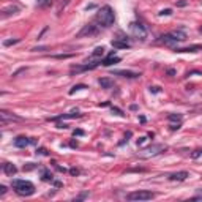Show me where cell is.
Returning a JSON list of instances; mask_svg holds the SVG:
<instances>
[{
	"label": "cell",
	"instance_id": "cell-1",
	"mask_svg": "<svg viewBox=\"0 0 202 202\" xmlns=\"http://www.w3.org/2000/svg\"><path fill=\"white\" fill-rule=\"evenodd\" d=\"M95 21L100 24V27H111L114 21H115V14H114V10L109 7V5H104L100 11L96 13Z\"/></svg>",
	"mask_w": 202,
	"mask_h": 202
},
{
	"label": "cell",
	"instance_id": "cell-2",
	"mask_svg": "<svg viewBox=\"0 0 202 202\" xmlns=\"http://www.w3.org/2000/svg\"><path fill=\"white\" fill-rule=\"evenodd\" d=\"M11 186L21 196H32L35 193V185L29 180H13L11 182Z\"/></svg>",
	"mask_w": 202,
	"mask_h": 202
},
{
	"label": "cell",
	"instance_id": "cell-3",
	"mask_svg": "<svg viewBox=\"0 0 202 202\" xmlns=\"http://www.w3.org/2000/svg\"><path fill=\"white\" fill-rule=\"evenodd\" d=\"M155 193H152V191H145V189H140V191H133L126 196V199L128 200H150V199H153L155 197Z\"/></svg>",
	"mask_w": 202,
	"mask_h": 202
},
{
	"label": "cell",
	"instance_id": "cell-4",
	"mask_svg": "<svg viewBox=\"0 0 202 202\" xmlns=\"http://www.w3.org/2000/svg\"><path fill=\"white\" fill-rule=\"evenodd\" d=\"M131 32L140 41H144L147 38V29H145L144 24H140V22H133L131 24Z\"/></svg>",
	"mask_w": 202,
	"mask_h": 202
},
{
	"label": "cell",
	"instance_id": "cell-5",
	"mask_svg": "<svg viewBox=\"0 0 202 202\" xmlns=\"http://www.w3.org/2000/svg\"><path fill=\"white\" fill-rule=\"evenodd\" d=\"M164 149L166 147L164 145H161V144H153V145H150V147H145V149L142 150V152H145V155H142V156H155V155H158V153H161V152H164Z\"/></svg>",
	"mask_w": 202,
	"mask_h": 202
},
{
	"label": "cell",
	"instance_id": "cell-6",
	"mask_svg": "<svg viewBox=\"0 0 202 202\" xmlns=\"http://www.w3.org/2000/svg\"><path fill=\"white\" fill-rule=\"evenodd\" d=\"M98 33V27L96 26H93V24H87V26H84V29L79 32L76 36L77 38H82V36H90V35H96Z\"/></svg>",
	"mask_w": 202,
	"mask_h": 202
},
{
	"label": "cell",
	"instance_id": "cell-7",
	"mask_svg": "<svg viewBox=\"0 0 202 202\" xmlns=\"http://www.w3.org/2000/svg\"><path fill=\"white\" fill-rule=\"evenodd\" d=\"M112 74H115V76H122V77H130V79H134V77H139V76H140V73L130 71V70H112Z\"/></svg>",
	"mask_w": 202,
	"mask_h": 202
},
{
	"label": "cell",
	"instance_id": "cell-8",
	"mask_svg": "<svg viewBox=\"0 0 202 202\" xmlns=\"http://www.w3.org/2000/svg\"><path fill=\"white\" fill-rule=\"evenodd\" d=\"M19 122L21 120V117H17V115H13V114H10V112H7V111H2L0 112V123L2 125H7L8 122Z\"/></svg>",
	"mask_w": 202,
	"mask_h": 202
},
{
	"label": "cell",
	"instance_id": "cell-9",
	"mask_svg": "<svg viewBox=\"0 0 202 202\" xmlns=\"http://www.w3.org/2000/svg\"><path fill=\"white\" fill-rule=\"evenodd\" d=\"M29 144H35V139H29L24 136H19L14 139V147H17V149H26Z\"/></svg>",
	"mask_w": 202,
	"mask_h": 202
},
{
	"label": "cell",
	"instance_id": "cell-10",
	"mask_svg": "<svg viewBox=\"0 0 202 202\" xmlns=\"http://www.w3.org/2000/svg\"><path fill=\"white\" fill-rule=\"evenodd\" d=\"M19 7L17 5H11V7H7V8H3L2 10V19H7L8 16H13L16 13H19Z\"/></svg>",
	"mask_w": 202,
	"mask_h": 202
},
{
	"label": "cell",
	"instance_id": "cell-11",
	"mask_svg": "<svg viewBox=\"0 0 202 202\" xmlns=\"http://www.w3.org/2000/svg\"><path fill=\"white\" fill-rule=\"evenodd\" d=\"M188 177H189V174L186 172V170H179V172L170 174V175H169V179H170V180H174V182H183V180H186Z\"/></svg>",
	"mask_w": 202,
	"mask_h": 202
},
{
	"label": "cell",
	"instance_id": "cell-12",
	"mask_svg": "<svg viewBox=\"0 0 202 202\" xmlns=\"http://www.w3.org/2000/svg\"><path fill=\"white\" fill-rule=\"evenodd\" d=\"M160 41H161V43H164V44H167V46H174V44H177V43H179V40L175 38V35H174V33L163 35Z\"/></svg>",
	"mask_w": 202,
	"mask_h": 202
},
{
	"label": "cell",
	"instance_id": "cell-13",
	"mask_svg": "<svg viewBox=\"0 0 202 202\" xmlns=\"http://www.w3.org/2000/svg\"><path fill=\"white\" fill-rule=\"evenodd\" d=\"M112 47L115 49H128L130 47V43L126 41V38H120V40H112Z\"/></svg>",
	"mask_w": 202,
	"mask_h": 202
},
{
	"label": "cell",
	"instance_id": "cell-14",
	"mask_svg": "<svg viewBox=\"0 0 202 202\" xmlns=\"http://www.w3.org/2000/svg\"><path fill=\"white\" fill-rule=\"evenodd\" d=\"M202 51V44H193L188 47H175V52H197Z\"/></svg>",
	"mask_w": 202,
	"mask_h": 202
},
{
	"label": "cell",
	"instance_id": "cell-15",
	"mask_svg": "<svg viewBox=\"0 0 202 202\" xmlns=\"http://www.w3.org/2000/svg\"><path fill=\"white\" fill-rule=\"evenodd\" d=\"M2 169H3V172L7 175H16V172H17V167L14 166V164H11V163H3Z\"/></svg>",
	"mask_w": 202,
	"mask_h": 202
},
{
	"label": "cell",
	"instance_id": "cell-16",
	"mask_svg": "<svg viewBox=\"0 0 202 202\" xmlns=\"http://www.w3.org/2000/svg\"><path fill=\"white\" fill-rule=\"evenodd\" d=\"M119 62H120V57H115V52H111V54H109V57L104 59L101 63L104 66H111L112 63H119Z\"/></svg>",
	"mask_w": 202,
	"mask_h": 202
},
{
	"label": "cell",
	"instance_id": "cell-17",
	"mask_svg": "<svg viewBox=\"0 0 202 202\" xmlns=\"http://www.w3.org/2000/svg\"><path fill=\"white\" fill-rule=\"evenodd\" d=\"M98 82H100V85H101L103 89H112L114 85H115V84H114V81H112L111 77H101Z\"/></svg>",
	"mask_w": 202,
	"mask_h": 202
},
{
	"label": "cell",
	"instance_id": "cell-18",
	"mask_svg": "<svg viewBox=\"0 0 202 202\" xmlns=\"http://www.w3.org/2000/svg\"><path fill=\"white\" fill-rule=\"evenodd\" d=\"M76 117H81V114H77V111H76V112H71V114H63V115H59V117H52V119H49V120L57 122V120H62V119H76Z\"/></svg>",
	"mask_w": 202,
	"mask_h": 202
},
{
	"label": "cell",
	"instance_id": "cell-19",
	"mask_svg": "<svg viewBox=\"0 0 202 202\" xmlns=\"http://www.w3.org/2000/svg\"><path fill=\"white\" fill-rule=\"evenodd\" d=\"M167 120L169 122H177V123H182L183 117H182V114H169L167 115Z\"/></svg>",
	"mask_w": 202,
	"mask_h": 202
},
{
	"label": "cell",
	"instance_id": "cell-20",
	"mask_svg": "<svg viewBox=\"0 0 202 202\" xmlns=\"http://www.w3.org/2000/svg\"><path fill=\"white\" fill-rule=\"evenodd\" d=\"M103 54H104V47L103 46H100V47H96L93 52H92V56H90V59H98V57H101Z\"/></svg>",
	"mask_w": 202,
	"mask_h": 202
},
{
	"label": "cell",
	"instance_id": "cell-21",
	"mask_svg": "<svg viewBox=\"0 0 202 202\" xmlns=\"http://www.w3.org/2000/svg\"><path fill=\"white\" fill-rule=\"evenodd\" d=\"M41 175H43L41 179L44 180V182H52V174L49 172L47 169H41Z\"/></svg>",
	"mask_w": 202,
	"mask_h": 202
},
{
	"label": "cell",
	"instance_id": "cell-22",
	"mask_svg": "<svg viewBox=\"0 0 202 202\" xmlns=\"http://www.w3.org/2000/svg\"><path fill=\"white\" fill-rule=\"evenodd\" d=\"M84 89H89V87H87L85 84H77V85H74V87L70 90V95H73V93H74V92H77V90H84Z\"/></svg>",
	"mask_w": 202,
	"mask_h": 202
},
{
	"label": "cell",
	"instance_id": "cell-23",
	"mask_svg": "<svg viewBox=\"0 0 202 202\" xmlns=\"http://www.w3.org/2000/svg\"><path fill=\"white\" fill-rule=\"evenodd\" d=\"M16 43H19V38H14V40H7V41H3V44H5V46H13V44H16Z\"/></svg>",
	"mask_w": 202,
	"mask_h": 202
},
{
	"label": "cell",
	"instance_id": "cell-24",
	"mask_svg": "<svg viewBox=\"0 0 202 202\" xmlns=\"http://www.w3.org/2000/svg\"><path fill=\"white\" fill-rule=\"evenodd\" d=\"M170 14H172V10L170 8H166V10L160 11V16H170Z\"/></svg>",
	"mask_w": 202,
	"mask_h": 202
},
{
	"label": "cell",
	"instance_id": "cell-25",
	"mask_svg": "<svg viewBox=\"0 0 202 202\" xmlns=\"http://www.w3.org/2000/svg\"><path fill=\"white\" fill-rule=\"evenodd\" d=\"M49 3H51V0H38V2H36L38 7H46V5H49Z\"/></svg>",
	"mask_w": 202,
	"mask_h": 202
},
{
	"label": "cell",
	"instance_id": "cell-26",
	"mask_svg": "<svg viewBox=\"0 0 202 202\" xmlns=\"http://www.w3.org/2000/svg\"><path fill=\"white\" fill-rule=\"evenodd\" d=\"M202 155V149H197V150H194V153L191 155V158H194V160H196V158H199Z\"/></svg>",
	"mask_w": 202,
	"mask_h": 202
},
{
	"label": "cell",
	"instance_id": "cell-27",
	"mask_svg": "<svg viewBox=\"0 0 202 202\" xmlns=\"http://www.w3.org/2000/svg\"><path fill=\"white\" fill-rule=\"evenodd\" d=\"M70 57H73V54H60V56H54V59H70Z\"/></svg>",
	"mask_w": 202,
	"mask_h": 202
},
{
	"label": "cell",
	"instance_id": "cell-28",
	"mask_svg": "<svg viewBox=\"0 0 202 202\" xmlns=\"http://www.w3.org/2000/svg\"><path fill=\"white\" fill-rule=\"evenodd\" d=\"M36 167V164H33V163H29L27 166H24V170H32V169H35Z\"/></svg>",
	"mask_w": 202,
	"mask_h": 202
},
{
	"label": "cell",
	"instance_id": "cell-29",
	"mask_svg": "<svg viewBox=\"0 0 202 202\" xmlns=\"http://www.w3.org/2000/svg\"><path fill=\"white\" fill-rule=\"evenodd\" d=\"M85 197H89V193H82V194H79L74 200H82V199H85Z\"/></svg>",
	"mask_w": 202,
	"mask_h": 202
},
{
	"label": "cell",
	"instance_id": "cell-30",
	"mask_svg": "<svg viewBox=\"0 0 202 202\" xmlns=\"http://www.w3.org/2000/svg\"><path fill=\"white\" fill-rule=\"evenodd\" d=\"M46 49H47V46H40V47H33L32 51L33 52H38V51H46Z\"/></svg>",
	"mask_w": 202,
	"mask_h": 202
},
{
	"label": "cell",
	"instance_id": "cell-31",
	"mask_svg": "<svg viewBox=\"0 0 202 202\" xmlns=\"http://www.w3.org/2000/svg\"><path fill=\"white\" fill-rule=\"evenodd\" d=\"M5 193H7V186H5V185H0V196H3Z\"/></svg>",
	"mask_w": 202,
	"mask_h": 202
},
{
	"label": "cell",
	"instance_id": "cell-32",
	"mask_svg": "<svg viewBox=\"0 0 202 202\" xmlns=\"http://www.w3.org/2000/svg\"><path fill=\"white\" fill-rule=\"evenodd\" d=\"M73 134H74V136H82L84 131L82 130H74V131H73Z\"/></svg>",
	"mask_w": 202,
	"mask_h": 202
},
{
	"label": "cell",
	"instance_id": "cell-33",
	"mask_svg": "<svg viewBox=\"0 0 202 202\" xmlns=\"http://www.w3.org/2000/svg\"><path fill=\"white\" fill-rule=\"evenodd\" d=\"M152 93H160V87H150Z\"/></svg>",
	"mask_w": 202,
	"mask_h": 202
},
{
	"label": "cell",
	"instance_id": "cell-34",
	"mask_svg": "<svg viewBox=\"0 0 202 202\" xmlns=\"http://www.w3.org/2000/svg\"><path fill=\"white\" fill-rule=\"evenodd\" d=\"M179 128H180V123H174V125H170V130H172V131L179 130Z\"/></svg>",
	"mask_w": 202,
	"mask_h": 202
},
{
	"label": "cell",
	"instance_id": "cell-35",
	"mask_svg": "<svg viewBox=\"0 0 202 202\" xmlns=\"http://www.w3.org/2000/svg\"><path fill=\"white\" fill-rule=\"evenodd\" d=\"M112 112H115V114H119V115H123V112L120 111L119 107H112Z\"/></svg>",
	"mask_w": 202,
	"mask_h": 202
},
{
	"label": "cell",
	"instance_id": "cell-36",
	"mask_svg": "<svg viewBox=\"0 0 202 202\" xmlns=\"http://www.w3.org/2000/svg\"><path fill=\"white\" fill-rule=\"evenodd\" d=\"M186 5H188V2H186V0H182V2H179V3H177V7H186Z\"/></svg>",
	"mask_w": 202,
	"mask_h": 202
},
{
	"label": "cell",
	"instance_id": "cell-37",
	"mask_svg": "<svg viewBox=\"0 0 202 202\" xmlns=\"http://www.w3.org/2000/svg\"><path fill=\"white\" fill-rule=\"evenodd\" d=\"M36 153H40V155H47V152H46V149H40V150H36Z\"/></svg>",
	"mask_w": 202,
	"mask_h": 202
},
{
	"label": "cell",
	"instance_id": "cell-38",
	"mask_svg": "<svg viewBox=\"0 0 202 202\" xmlns=\"http://www.w3.org/2000/svg\"><path fill=\"white\" fill-rule=\"evenodd\" d=\"M167 74H169V76H174V74H175V70L169 68V70H167Z\"/></svg>",
	"mask_w": 202,
	"mask_h": 202
},
{
	"label": "cell",
	"instance_id": "cell-39",
	"mask_svg": "<svg viewBox=\"0 0 202 202\" xmlns=\"http://www.w3.org/2000/svg\"><path fill=\"white\" fill-rule=\"evenodd\" d=\"M57 128H63V130H65V128H68V125H66V123H59Z\"/></svg>",
	"mask_w": 202,
	"mask_h": 202
},
{
	"label": "cell",
	"instance_id": "cell-40",
	"mask_svg": "<svg viewBox=\"0 0 202 202\" xmlns=\"http://www.w3.org/2000/svg\"><path fill=\"white\" fill-rule=\"evenodd\" d=\"M144 142H145V137H140V139L137 140V145H142Z\"/></svg>",
	"mask_w": 202,
	"mask_h": 202
},
{
	"label": "cell",
	"instance_id": "cell-41",
	"mask_svg": "<svg viewBox=\"0 0 202 202\" xmlns=\"http://www.w3.org/2000/svg\"><path fill=\"white\" fill-rule=\"evenodd\" d=\"M70 172H71L73 175H77V174H79V170H77V169H70Z\"/></svg>",
	"mask_w": 202,
	"mask_h": 202
},
{
	"label": "cell",
	"instance_id": "cell-42",
	"mask_svg": "<svg viewBox=\"0 0 202 202\" xmlns=\"http://www.w3.org/2000/svg\"><path fill=\"white\" fill-rule=\"evenodd\" d=\"M199 32H200V33H202V26H200V27H199Z\"/></svg>",
	"mask_w": 202,
	"mask_h": 202
}]
</instances>
